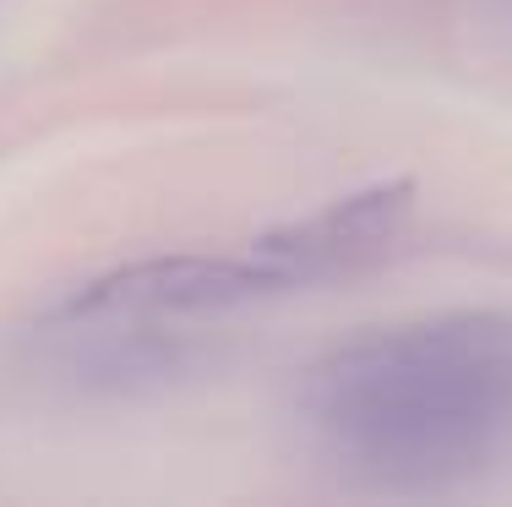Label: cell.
Listing matches in <instances>:
<instances>
[{
  "instance_id": "1",
  "label": "cell",
  "mask_w": 512,
  "mask_h": 507,
  "mask_svg": "<svg viewBox=\"0 0 512 507\" xmlns=\"http://www.w3.org/2000/svg\"><path fill=\"white\" fill-rule=\"evenodd\" d=\"M306 420L344 469L382 486H442L512 448V317L376 328L306 382Z\"/></svg>"
},
{
  "instance_id": "2",
  "label": "cell",
  "mask_w": 512,
  "mask_h": 507,
  "mask_svg": "<svg viewBox=\"0 0 512 507\" xmlns=\"http://www.w3.org/2000/svg\"><path fill=\"white\" fill-rule=\"evenodd\" d=\"M409 208H414V191L404 180L355 191V197L327 202L311 219H295V224L273 229V235H262L256 240V257L273 268L278 289L333 279V273H349L360 262L382 257L398 240V229L409 224Z\"/></svg>"
},
{
  "instance_id": "3",
  "label": "cell",
  "mask_w": 512,
  "mask_h": 507,
  "mask_svg": "<svg viewBox=\"0 0 512 507\" xmlns=\"http://www.w3.org/2000/svg\"><path fill=\"white\" fill-rule=\"evenodd\" d=\"M278 279L262 257H153L104 273L71 300L77 317H180V311H218L251 295H273Z\"/></svg>"
}]
</instances>
